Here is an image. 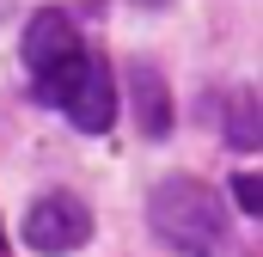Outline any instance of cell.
<instances>
[{
    "label": "cell",
    "mask_w": 263,
    "mask_h": 257,
    "mask_svg": "<svg viewBox=\"0 0 263 257\" xmlns=\"http://www.w3.org/2000/svg\"><path fill=\"white\" fill-rule=\"evenodd\" d=\"M147 221H153V233H159L172 251H184V257H214L220 245H227V233H233L227 202L214 196V184H202V178H190V172L153 184Z\"/></svg>",
    "instance_id": "1"
},
{
    "label": "cell",
    "mask_w": 263,
    "mask_h": 257,
    "mask_svg": "<svg viewBox=\"0 0 263 257\" xmlns=\"http://www.w3.org/2000/svg\"><path fill=\"white\" fill-rule=\"evenodd\" d=\"M92 239V208L67 190H43L31 208H25V245L43 257H62V251H80Z\"/></svg>",
    "instance_id": "2"
},
{
    "label": "cell",
    "mask_w": 263,
    "mask_h": 257,
    "mask_svg": "<svg viewBox=\"0 0 263 257\" xmlns=\"http://www.w3.org/2000/svg\"><path fill=\"white\" fill-rule=\"evenodd\" d=\"M80 56V31H73V19L55 12V6H43V12H31V25H25V67H31V80L43 86L55 67H67Z\"/></svg>",
    "instance_id": "3"
},
{
    "label": "cell",
    "mask_w": 263,
    "mask_h": 257,
    "mask_svg": "<svg viewBox=\"0 0 263 257\" xmlns=\"http://www.w3.org/2000/svg\"><path fill=\"white\" fill-rule=\"evenodd\" d=\"M117 80H110V67L98 62V56H86V74L73 80V92L62 98V111H67V123L73 128H86V135H104V128L117 123Z\"/></svg>",
    "instance_id": "4"
},
{
    "label": "cell",
    "mask_w": 263,
    "mask_h": 257,
    "mask_svg": "<svg viewBox=\"0 0 263 257\" xmlns=\"http://www.w3.org/2000/svg\"><path fill=\"white\" fill-rule=\"evenodd\" d=\"M129 111L147 141H159L172 128V92H165V74L153 62H129Z\"/></svg>",
    "instance_id": "5"
},
{
    "label": "cell",
    "mask_w": 263,
    "mask_h": 257,
    "mask_svg": "<svg viewBox=\"0 0 263 257\" xmlns=\"http://www.w3.org/2000/svg\"><path fill=\"white\" fill-rule=\"evenodd\" d=\"M227 141H233L239 153L263 147V111H257V92H251V86H239V92L227 98Z\"/></svg>",
    "instance_id": "6"
},
{
    "label": "cell",
    "mask_w": 263,
    "mask_h": 257,
    "mask_svg": "<svg viewBox=\"0 0 263 257\" xmlns=\"http://www.w3.org/2000/svg\"><path fill=\"white\" fill-rule=\"evenodd\" d=\"M233 202H239L245 214H257V208H263V184L251 178V172H245V178H233Z\"/></svg>",
    "instance_id": "7"
},
{
    "label": "cell",
    "mask_w": 263,
    "mask_h": 257,
    "mask_svg": "<svg viewBox=\"0 0 263 257\" xmlns=\"http://www.w3.org/2000/svg\"><path fill=\"white\" fill-rule=\"evenodd\" d=\"M0 257H6V251H0Z\"/></svg>",
    "instance_id": "8"
}]
</instances>
